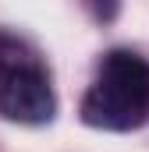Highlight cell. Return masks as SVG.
Masks as SVG:
<instances>
[{"label":"cell","instance_id":"1","mask_svg":"<svg viewBox=\"0 0 149 152\" xmlns=\"http://www.w3.org/2000/svg\"><path fill=\"white\" fill-rule=\"evenodd\" d=\"M149 113V60L131 50H110L96 85L82 99V120L103 131H131Z\"/></svg>","mask_w":149,"mask_h":152},{"label":"cell","instance_id":"2","mask_svg":"<svg viewBox=\"0 0 149 152\" xmlns=\"http://www.w3.org/2000/svg\"><path fill=\"white\" fill-rule=\"evenodd\" d=\"M53 110L57 99L39 64L0 67V117L14 124H50Z\"/></svg>","mask_w":149,"mask_h":152}]
</instances>
